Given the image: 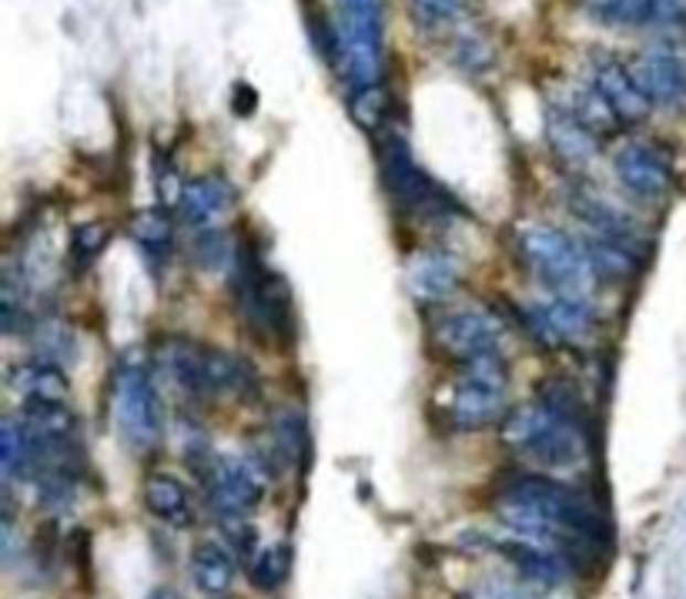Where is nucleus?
<instances>
[{
    "label": "nucleus",
    "mask_w": 686,
    "mask_h": 599,
    "mask_svg": "<svg viewBox=\"0 0 686 599\" xmlns=\"http://www.w3.org/2000/svg\"><path fill=\"white\" fill-rule=\"evenodd\" d=\"M499 439L509 452L542 469H573L587 455L583 422L556 416L539 399L509 409V416L499 422Z\"/></svg>",
    "instance_id": "f257e3e1"
},
{
    "label": "nucleus",
    "mask_w": 686,
    "mask_h": 599,
    "mask_svg": "<svg viewBox=\"0 0 686 599\" xmlns=\"http://www.w3.org/2000/svg\"><path fill=\"white\" fill-rule=\"evenodd\" d=\"M110 406H114V422L131 452H151L161 442L165 432V409H161V392L151 376V362L145 351H125L118 358V369L110 379Z\"/></svg>",
    "instance_id": "f03ea898"
},
{
    "label": "nucleus",
    "mask_w": 686,
    "mask_h": 599,
    "mask_svg": "<svg viewBox=\"0 0 686 599\" xmlns=\"http://www.w3.org/2000/svg\"><path fill=\"white\" fill-rule=\"evenodd\" d=\"M335 67L352 91L382 84L386 71V8L382 0H338L335 4Z\"/></svg>",
    "instance_id": "7ed1b4c3"
},
{
    "label": "nucleus",
    "mask_w": 686,
    "mask_h": 599,
    "mask_svg": "<svg viewBox=\"0 0 686 599\" xmlns=\"http://www.w3.org/2000/svg\"><path fill=\"white\" fill-rule=\"evenodd\" d=\"M506 386H509V369L499 351L460 362V382L448 389L442 406L445 422L460 432H479L486 425L503 422L509 416Z\"/></svg>",
    "instance_id": "20e7f679"
},
{
    "label": "nucleus",
    "mask_w": 686,
    "mask_h": 599,
    "mask_svg": "<svg viewBox=\"0 0 686 599\" xmlns=\"http://www.w3.org/2000/svg\"><path fill=\"white\" fill-rule=\"evenodd\" d=\"M516 249L526 269L552 295H577V298L590 295L597 279L590 272L580 238L566 234L552 224H526L516 238Z\"/></svg>",
    "instance_id": "39448f33"
},
{
    "label": "nucleus",
    "mask_w": 686,
    "mask_h": 599,
    "mask_svg": "<svg viewBox=\"0 0 686 599\" xmlns=\"http://www.w3.org/2000/svg\"><path fill=\"white\" fill-rule=\"evenodd\" d=\"M268 459L265 455H242L228 452L211 462L208 475V496L221 519H249L252 509L262 506L268 493Z\"/></svg>",
    "instance_id": "423d86ee"
},
{
    "label": "nucleus",
    "mask_w": 686,
    "mask_h": 599,
    "mask_svg": "<svg viewBox=\"0 0 686 599\" xmlns=\"http://www.w3.org/2000/svg\"><path fill=\"white\" fill-rule=\"evenodd\" d=\"M379 175L392 201L412 214H435L448 204L445 195L435 188V181L419 168L409 141L399 132L379 135Z\"/></svg>",
    "instance_id": "0eeeda50"
},
{
    "label": "nucleus",
    "mask_w": 686,
    "mask_h": 599,
    "mask_svg": "<svg viewBox=\"0 0 686 599\" xmlns=\"http://www.w3.org/2000/svg\"><path fill=\"white\" fill-rule=\"evenodd\" d=\"M523 318L542 345L552 348H580L597 332V315L587 298L577 295H549L523 308Z\"/></svg>",
    "instance_id": "6e6552de"
},
{
    "label": "nucleus",
    "mask_w": 686,
    "mask_h": 599,
    "mask_svg": "<svg viewBox=\"0 0 686 599\" xmlns=\"http://www.w3.org/2000/svg\"><path fill=\"white\" fill-rule=\"evenodd\" d=\"M432 341L448 358L469 362V358H476V355L499 351L503 322L486 308H445L432 322Z\"/></svg>",
    "instance_id": "1a4fd4ad"
},
{
    "label": "nucleus",
    "mask_w": 686,
    "mask_h": 599,
    "mask_svg": "<svg viewBox=\"0 0 686 599\" xmlns=\"http://www.w3.org/2000/svg\"><path fill=\"white\" fill-rule=\"evenodd\" d=\"M603 28L623 31H686V0H583Z\"/></svg>",
    "instance_id": "9d476101"
},
{
    "label": "nucleus",
    "mask_w": 686,
    "mask_h": 599,
    "mask_svg": "<svg viewBox=\"0 0 686 599\" xmlns=\"http://www.w3.org/2000/svg\"><path fill=\"white\" fill-rule=\"evenodd\" d=\"M613 171L620 178V185L643 198V201H659L669 188H673V165L669 158L646 145V141H630L613 155Z\"/></svg>",
    "instance_id": "9b49d317"
},
{
    "label": "nucleus",
    "mask_w": 686,
    "mask_h": 599,
    "mask_svg": "<svg viewBox=\"0 0 686 599\" xmlns=\"http://www.w3.org/2000/svg\"><path fill=\"white\" fill-rule=\"evenodd\" d=\"M650 104L659 107H686V57L669 48H653L636 57L633 67Z\"/></svg>",
    "instance_id": "f8f14e48"
},
{
    "label": "nucleus",
    "mask_w": 686,
    "mask_h": 599,
    "mask_svg": "<svg viewBox=\"0 0 686 599\" xmlns=\"http://www.w3.org/2000/svg\"><path fill=\"white\" fill-rule=\"evenodd\" d=\"M593 87L606 97V104L613 107V114L620 117L623 128L643 125L650 114V97L643 94L636 74L616 61V57H600L593 64Z\"/></svg>",
    "instance_id": "ddd939ff"
},
{
    "label": "nucleus",
    "mask_w": 686,
    "mask_h": 599,
    "mask_svg": "<svg viewBox=\"0 0 686 599\" xmlns=\"http://www.w3.org/2000/svg\"><path fill=\"white\" fill-rule=\"evenodd\" d=\"M460 265L435 249H419L405 262V288L419 305H442L460 288Z\"/></svg>",
    "instance_id": "4468645a"
},
{
    "label": "nucleus",
    "mask_w": 686,
    "mask_h": 599,
    "mask_svg": "<svg viewBox=\"0 0 686 599\" xmlns=\"http://www.w3.org/2000/svg\"><path fill=\"white\" fill-rule=\"evenodd\" d=\"M204 396L214 399H252L258 392V376L242 355L224 348H204L201 355Z\"/></svg>",
    "instance_id": "2eb2a0df"
},
{
    "label": "nucleus",
    "mask_w": 686,
    "mask_h": 599,
    "mask_svg": "<svg viewBox=\"0 0 686 599\" xmlns=\"http://www.w3.org/2000/svg\"><path fill=\"white\" fill-rule=\"evenodd\" d=\"M201 355H204V345L191 341V338H181V335H168L161 345H158V376L165 379L168 389H175L181 399H198L204 396V382H201Z\"/></svg>",
    "instance_id": "dca6fc26"
},
{
    "label": "nucleus",
    "mask_w": 686,
    "mask_h": 599,
    "mask_svg": "<svg viewBox=\"0 0 686 599\" xmlns=\"http://www.w3.org/2000/svg\"><path fill=\"white\" fill-rule=\"evenodd\" d=\"M546 138H549L552 155L569 168H587L600 155V138L577 122L573 111L559 104L546 111Z\"/></svg>",
    "instance_id": "f3484780"
},
{
    "label": "nucleus",
    "mask_w": 686,
    "mask_h": 599,
    "mask_svg": "<svg viewBox=\"0 0 686 599\" xmlns=\"http://www.w3.org/2000/svg\"><path fill=\"white\" fill-rule=\"evenodd\" d=\"M232 201H235L232 185L218 175H201V178L184 181L178 211L191 228L208 231V228H218V221L232 211Z\"/></svg>",
    "instance_id": "a211bd4d"
},
{
    "label": "nucleus",
    "mask_w": 686,
    "mask_h": 599,
    "mask_svg": "<svg viewBox=\"0 0 686 599\" xmlns=\"http://www.w3.org/2000/svg\"><path fill=\"white\" fill-rule=\"evenodd\" d=\"M21 419L41 439L44 455L74 452V442L81 435V422H77V416L64 402H24Z\"/></svg>",
    "instance_id": "6ab92c4d"
},
{
    "label": "nucleus",
    "mask_w": 686,
    "mask_h": 599,
    "mask_svg": "<svg viewBox=\"0 0 686 599\" xmlns=\"http://www.w3.org/2000/svg\"><path fill=\"white\" fill-rule=\"evenodd\" d=\"M569 211H573V214L590 228V234H597V238H610V242H616V245H626V249L640 252L636 224H633L630 214H623L616 204H610V201H603V198H597V195L580 191V195L569 198Z\"/></svg>",
    "instance_id": "aec40b11"
},
{
    "label": "nucleus",
    "mask_w": 686,
    "mask_h": 599,
    "mask_svg": "<svg viewBox=\"0 0 686 599\" xmlns=\"http://www.w3.org/2000/svg\"><path fill=\"white\" fill-rule=\"evenodd\" d=\"M11 392H18L24 402H64L67 399V376L51 358H21L8 372Z\"/></svg>",
    "instance_id": "412c9836"
},
{
    "label": "nucleus",
    "mask_w": 686,
    "mask_h": 599,
    "mask_svg": "<svg viewBox=\"0 0 686 599\" xmlns=\"http://www.w3.org/2000/svg\"><path fill=\"white\" fill-rule=\"evenodd\" d=\"M516 569L523 579H529L532 586H559L566 579V559L562 553L549 549V546H539V543H529V539H519V536H509V539H499L496 546Z\"/></svg>",
    "instance_id": "4be33fe9"
},
{
    "label": "nucleus",
    "mask_w": 686,
    "mask_h": 599,
    "mask_svg": "<svg viewBox=\"0 0 686 599\" xmlns=\"http://www.w3.org/2000/svg\"><path fill=\"white\" fill-rule=\"evenodd\" d=\"M141 493H145V506H148V513L155 519H161V523H168L175 529H184L194 519V513H191V493H188V486L181 483L178 475L158 469V472H151L145 479V490Z\"/></svg>",
    "instance_id": "5701e85b"
},
{
    "label": "nucleus",
    "mask_w": 686,
    "mask_h": 599,
    "mask_svg": "<svg viewBox=\"0 0 686 599\" xmlns=\"http://www.w3.org/2000/svg\"><path fill=\"white\" fill-rule=\"evenodd\" d=\"M191 579L204 596H224L239 579V563L218 539H204L191 553Z\"/></svg>",
    "instance_id": "b1692460"
},
{
    "label": "nucleus",
    "mask_w": 686,
    "mask_h": 599,
    "mask_svg": "<svg viewBox=\"0 0 686 599\" xmlns=\"http://www.w3.org/2000/svg\"><path fill=\"white\" fill-rule=\"evenodd\" d=\"M583 245V255L590 262V272L597 282H630L640 269V252L626 249V245H616L610 238H597V234H583L580 238Z\"/></svg>",
    "instance_id": "393cba45"
},
{
    "label": "nucleus",
    "mask_w": 686,
    "mask_h": 599,
    "mask_svg": "<svg viewBox=\"0 0 686 599\" xmlns=\"http://www.w3.org/2000/svg\"><path fill=\"white\" fill-rule=\"evenodd\" d=\"M302 449H305L302 416L295 409H278L275 419L268 422V452H272V462L282 465V469H292L302 459Z\"/></svg>",
    "instance_id": "a878e982"
},
{
    "label": "nucleus",
    "mask_w": 686,
    "mask_h": 599,
    "mask_svg": "<svg viewBox=\"0 0 686 599\" xmlns=\"http://www.w3.org/2000/svg\"><path fill=\"white\" fill-rule=\"evenodd\" d=\"M128 234L131 242L145 252H168L175 238V221L168 208H141L128 218Z\"/></svg>",
    "instance_id": "bb28decb"
},
{
    "label": "nucleus",
    "mask_w": 686,
    "mask_h": 599,
    "mask_svg": "<svg viewBox=\"0 0 686 599\" xmlns=\"http://www.w3.org/2000/svg\"><path fill=\"white\" fill-rule=\"evenodd\" d=\"M569 111L577 114V122L583 128H590L600 141L603 138H613L623 125H620V117L613 114V107L606 104V97L590 84V87H577L573 94V104H569Z\"/></svg>",
    "instance_id": "cd10ccee"
},
{
    "label": "nucleus",
    "mask_w": 686,
    "mask_h": 599,
    "mask_svg": "<svg viewBox=\"0 0 686 599\" xmlns=\"http://www.w3.org/2000/svg\"><path fill=\"white\" fill-rule=\"evenodd\" d=\"M288 572H292V546L288 543H272L265 546L252 566H249V579L255 582V589L262 592H275L288 582Z\"/></svg>",
    "instance_id": "c85d7f7f"
},
{
    "label": "nucleus",
    "mask_w": 686,
    "mask_h": 599,
    "mask_svg": "<svg viewBox=\"0 0 686 599\" xmlns=\"http://www.w3.org/2000/svg\"><path fill=\"white\" fill-rule=\"evenodd\" d=\"M107 238H110V228L104 221H84V224H77L71 231V245H67L74 269H87L104 252Z\"/></svg>",
    "instance_id": "c756f323"
},
{
    "label": "nucleus",
    "mask_w": 686,
    "mask_h": 599,
    "mask_svg": "<svg viewBox=\"0 0 686 599\" xmlns=\"http://www.w3.org/2000/svg\"><path fill=\"white\" fill-rule=\"evenodd\" d=\"M352 114H356V122L362 128L382 135V125H386V117H389V94H386V87L372 84V87L352 91Z\"/></svg>",
    "instance_id": "7c9ffc66"
},
{
    "label": "nucleus",
    "mask_w": 686,
    "mask_h": 599,
    "mask_svg": "<svg viewBox=\"0 0 686 599\" xmlns=\"http://www.w3.org/2000/svg\"><path fill=\"white\" fill-rule=\"evenodd\" d=\"M34 345H38L41 358H51V362H57V358L74 351V332L64 322L48 318V322L34 325Z\"/></svg>",
    "instance_id": "2f4dec72"
},
{
    "label": "nucleus",
    "mask_w": 686,
    "mask_h": 599,
    "mask_svg": "<svg viewBox=\"0 0 686 599\" xmlns=\"http://www.w3.org/2000/svg\"><path fill=\"white\" fill-rule=\"evenodd\" d=\"M415 24L422 31H435V28H445L460 18L463 11V0H405Z\"/></svg>",
    "instance_id": "473e14b6"
},
{
    "label": "nucleus",
    "mask_w": 686,
    "mask_h": 599,
    "mask_svg": "<svg viewBox=\"0 0 686 599\" xmlns=\"http://www.w3.org/2000/svg\"><path fill=\"white\" fill-rule=\"evenodd\" d=\"M255 104H258L255 91H252L249 84H239V87H235V111H239V114H252Z\"/></svg>",
    "instance_id": "72a5a7b5"
}]
</instances>
